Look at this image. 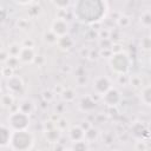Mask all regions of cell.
<instances>
[{
	"instance_id": "6da1fadb",
	"label": "cell",
	"mask_w": 151,
	"mask_h": 151,
	"mask_svg": "<svg viewBox=\"0 0 151 151\" xmlns=\"http://www.w3.org/2000/svg\"><path fill=\"white\" fill-rule=\"evenodd\" d=\"M106 6L103 0H77L74 15L81 24H94L105 15Z\"/></svg>"
},
{
	"instance_id": "7a4b0ae2",
	"label": "cell",
	"mask_w": 151,
	"mask_h": 151,
	"mask_svg": "<svg viewBox=\"0 0 151 151\" xmlns=\"http://www.w3.org/2000/svg\"><path fill=\"white\" fill-rule=\"evenodd\" d=\"M34 137L31 132L26 130H14L12 131L11 139H9V146L12 150L17 151H25L33 147Z\"/></svg>"
},
{
	"instance_id": "3957f363",
	"label": "cell",
	"mask_w": 151,
	"mask_h": 151,
	"mask_svg": "<svg viewBox=\"0 0 151 151\" xmlns=\"http://www.w3.org/2000/svg\"><path fill=\"white\" fill-rule=\"evenodd\" d=\"M110 66L113 72L123 76L130 68V59L123 52H116L110 58Z\"/></svg>"
},
{
	"instance_id": "277c9868",
	"label": "cell",
	"mask_w": 151,
	"mask_h": 151,
	"mask_svg": "<svg viewBox=\"0 0 151 151\" xmlns=\"http://www.w3.org/2000/svg\"><path fill=\"white\" fill-rule=\"evenodd\" d=\"M7 122H8V127L12 131L26 130L29 126V114L18 110V111H15L8 116Z\"/></svg>"
},
{
	"instance_id": "5b68a950",
	"label": "cell",
	"mask_w": 151,
	"mask_h": 151,
	"mask_svg": "<svg viewBox=\"0 0 151 151\" xmlns=\"http://www.w3.org/2000/svg\"><path fill=\"white\" fill-rule=\"evenodd\" d=\"M6 87L9 91V93L18 94V93H21L24 90V81L19 76L12 74L6 80Z\"/></svg>"
},
{
	"instance_id": "8992f818",
	"label": "cell",
	"mask_w": 151,
	"mask_h": 151,
	"mask_svg": "<svg viewBox=\"0 0 151 151\" xmlns=\"http://www.w3.org/2000/svg\"><path fill=\"white\" fill-rule=\"evenodd\" d=\"M122 97H120V93L117 88H109L104 94H103V101L107 105V106H116L119 101H120Z\"/></svg>"
},
{
	"instance_id": "52a82bcc",
	"label": "cell",
	"mask_w": 151,
	"mask_h": 151,
	"mask_svg": "<svg viewBox=\"0 0 151 151\" xmlns=\"http://www.w3.org/2000/svg\"><path fill=\"white\" fill-rule=\"evenodd\" d=\"M51 31L58 37H64L67 34L68 32V25L66 22V20L61 19V18H57L53 22H52V26H51Z\"/></svg>"
},
{
	"instance_id": "ba28073f",
	"label": "cell",
	"mask_w": 151,
	"mask_h": 151,
	"mask_svg": "<svg viewBox=\"0 0 151 151\" xmlns=\"http://www.w3.org/2000/svg\"><path fill=\"white\" fill-rule=\"evenodd\" d=\"M35 53L33 47H27V46H21V50L18 54V59L22 64H31L34 61Z\"/></svg>"
},
{
	"instance_id": "9c48e42d",
	"label": "cell",
	"mask_w": 151,
	"mask_h": 151,
	"mask_svg": "<svg viewBox=\"0 0 151 151\" xmlns=\"http://www.w3.org/2000/svg\"><path fill=\"white\" fill-rule=\"evenodd\" d=\"M111 87V81L107 77H98L93 81V88L98 94H104Z\"/></svg>"
},
{
	"instance_id": "30bf717a",
	"label": "cell",
	"mask_w": 151,
	"mask_h": 151,
	"mask_svg": "<svg viewBox=\"0 0 151 151\" xmlns=\"http://www.w3.org/2000/svg\"><path fill=\"white\" fill-rule=\"evenodd\" d=\"M12 130L6 125H0V147L7 146L9 144Z\"/></svg>"
},
{
	"instance_id": "8fae6325",
	"label": "cell",
	"mask_w": 151,
	"mask_h": 151,
	"mask_svg": "<svg viewBox=\"0 0 151 151\" xmlns=\"http://www.w3.org/2000/svg\"><path fill=\"white\" fill-rule=\"evenodd\" d=\"M84 129L81 126H73L70 130V138L73 142H78V140H83L84 138Z\"/></svg>"
},
{
	"instance_id": "7c38bea8",
	"label": "cell",
	"mask_w": 151,
	"mask_h": 151,
	"mask_svg": "<svg viewBox=\"0 0 151 151\" xmlns=\"http://www.w3.org/2000/svg\"><path fill=\"white\" fill-rule=\"evenodd\" d=\"M131 132L133 133L134 137L137 138H143V134H147V130L145 129V126L140 123H136L132 127H131Z\"/></svg>"
},
{
	"instance_id": "4fadbf2b",
	"label": "cell",
	"mask_w": 151,
	"mask_h": 151,
	"mask_svg": "<svg viewBox=\"0 0 151 151\" xmlns=\"http://www.w3.org/2000/svg\"><path fill=\"white\" fill-rule=\"evenodd\" d=\"M58 45H59L61 48H64V50H68V48H71V47L73 46V40H72L71 37H68V35L66 34V35H64V37L58 38Z\"/></svg>"
},
{
	"instance_id": "5bb4252c",
	"label": "cell",
	"mask_w": 151,
	"mask_h": 151,
	"mask_svg": "<svg viewBox=\"0 0 151 151\" xmlns=\"http://www.w3.org/2000/svg\"><path fill=\"white\" fill-rule=\"evenodd\" d=\"M46 138H47V140H50L52 143H55L60 138V131L57 127L50 129V130L46 131Z\"/></svg>"
},
{
	"instance_id": "9a60e30c",
	"label": "cell",
	"mask_w": 151,
	"mask_h": 151,
	"mask_svg": "<svg viewBox=\"0 0 151 151\" xmlns=\"http://www.w3.org/2000/svg\"><path fill=\"white\" fill-rule=\"evenodd\" d=\"M80 106H81L83 110L88 111V110H92V109L96 106V103H94L90 97H85V98H83V100H81V103H80Z\"/></svg>"
},
{
	"instance_id": "2e32d148",
	"label": "cell",
	"mask_w": 151,
	"mask_h": 151,
	"mask_svg": "<svg viewBox=\"0 0 151 151\" xmlns=\"http://www.w3.org/2000/svg\"><path fill=\"white\" fill-rule=\"evenodd\" d=\"M19 110H20V111H22V112H25V113H27V114H31V113H32V111H33V104H32V101H31V100H28V99H26V100L21 101Z\"/></svg>"
},
{
	"instance_id": "e0dca14e",
	"label": "cell",
	"mask_w": 151,
	"mask_h": 151,
	"mask_svg": "<svg viewBox=\"0 0 151 151\" xmlns=\"http://www.w3.org/2000/svg\"><path fill=\"white\" fill-rule=\"evenodd\" d=\"M13 101H14V98H13L12 93H7V94H4L1 97V105L4 107H11Z\"/></svg>"
},
{
	"instance_id": "ac0fdd59",
	"label": "cell",
	"mask_w": 151,
	"mask_h": 151,
	"mask_svg": "<svg viewBox=\"0 0 151 151\" xmlns=\"http://www.w3.org/2000/svg\"><path fill=\"white\" fill-rule=\"evenodd\" d=\"M97 137H98V131L94 127H88L84 132V138H86L87 140H94Z\"/></svg>"
},
{
	"instance_id": "d6986e66",
	"label": "cell",
	"mask_w": 151,
	"mask_h": 151,
	"mask_svg": "<svg viewBox=\"0 0 151 151\" xmlns=\"http://www.w3.org/2000/svg\"><path fill=\"white\" fill-rule=\"evenodd\" d=\"M44 40H45L47 44H57V42H58V37L50 29L48 32H45V34H44Z\"/></svg>"
},
{
	"instance_id": "ffe728a7",
	"label": "cell",
	"mask_w": 151,
	"mask_h": 151,
	"mask_svg": "<svg viewBox=\"0 0 151 151\" xmlns=\"http://www.w3.org/2000/svg\"><path fill=\"white\" fill-rule=\"evenodd\" d=\"M20 50H21V46L19 44H12L9 46V50H8V55H11V57H18Z\"/></svg>"
},
{
	"instance_id": "44dd1931",
	"label": "cell",
	"mask_w": 151,
	"mask_h": 151,
	"mask_svg": "<svg viewBox=\"0 0 151 151\" xmlns=\"http://www.w3.org/2000/svg\"><path fill=\"white\" fill-rule=\"evenodd\" d=\"M142 100H143L144 104L150 105V100H151V98H150V86H146L142 91Z\"/></svg>"
},
{
	"instance_id": "7402d4cb",
	"label": "cell",
	"mask_w": 151,
	"mask_h": 151,
	"mask_svg": "<svg viewBox=\"0 0 151 151\" xmlns=\"http://www.w3.org/2000/svg\"><path fill=\"white\" fill-rule=\"evenodd\" d=\"M52 2L59 9H65L70 5V0H52Z\"/></svg>"
},
{
	"instance_id": "603a6c76",
	"label": "cell",
	"mask_w": 151,
	"mask_h": 151,
	"mask_svg": "<svg viewBox=\"0 0 151 151\" xmlns=\"http://www.w3.org/2000/svg\"><path fill=\"white\" fill-rule=\"evenodd\" d=\"M74 97H76V94H74L73 90H71V88H67V90H65V91L63 92V98H64L66 101L72 100Z\"/></svg>"
},
{
	"instance_id": "cb8c5ba5",
	"label": "cell",
	"mask_w": 151,
	"mask_h": 151,
	"mask_svg": "<svg viewBox=\"0 0 151 151\" xmlns=\"http://www.w3.org/2000/svg\"><path fill=\"white\" fill-rule=\"evenodd\" d=\"M74 143H76V144L72 146V149L76 150V151H84V150L87 149V145L85 144V142L78 140V142H74Z\"/></svg>"
},
{
	"instance_id": "d4e9b609",
	"label": "cell",
	"mask_w": 151,
	"mask_h": 151,
	"mask_svg": "<svg viewBox=\"0 0 151 151\" xmlns=\"http://www.w3.org/2000/svg\"><path fill=\"white\" fill-rule=\"evenodd\" d=\"M142 24H143L144 26H146V27L150 26V24H151V18H150V13H149V12L144 13V15L142 17Z\"/></svg>"
},
{
	"instance_id": "484cf974",
	"label": "cell",
	"mask_w": 151,
	"mask_h": 151,
	"mask_svg": "<svg viewBox=\"0 0 151 151\" xmlns=\"http://www.w3.org/2000/svg\"><path fill=\"white\" fill-rule=\"evenodd\" d=\"M1 74L8 78L13 74V68L9 67V66H4V67H1Z\"/></svg>"
},
{
	"instance_id": "4316f807",
	"label": "cell",
	"mask_w": 151,
	"mask_h": 151,
	"mask_svg": "<svg viewBox=\"0 0 151 151\" xmlns=\"http://www.w3.org/2000/svg\"><path fill=\"white\" fill-rule=\"evenodd\" d=\"M142 47L145 51H149L150 50V39H149V37H146V38H144L142 40Z\"/></svg>"
},
{
	"instance_id": "83f0119b",
	"label": "cell",
	"mask_w": 151,
	"mask_h": 151,
	"mask_svg": "<svg viewBox=\"0 0 151 151\" xmlns=\"http://www.w3.org/2000/svg\"><path fill=\"white\" fill-rule=\"evenodd\" d=\"M6 17H7V12H6V11H5L2 7H0V24L5 21Z\"/></svg>"
},
{
	"instance_id": "f1b7e54d",
	"label": "cell",
	"mask_w": 151,
	"mask_h": 151,
	"mask_svg": "<svg viewBox=\"0 0 151 151\" xmlns=\"http://www.w3.org/2000/svg\"><path fill=\"white\" fill-rule=\"evenodd\" d=\"M44 98L47 99V100H51V99L53 98L52 92H51V91H45V92H44Z\"/></svg>"
},
{
	"instance_id": "f546056e",
	"label": "cell",
	"mask_w": 151,
	"mask_h": 151,
	"mask_svg": "<svg viewBox=\"0 0 151 151\" xmlns=\"http://www.w3.org/2000/svg\"><path fill=\"white\" fill-rule=\"evenodd\" d=\"M18 4H20V5H28V4H31L32 2V0H15Z\"/></svg>"
},
{
	"instance_id": "4dcf8cb0",
	"label": "cell",
	"mask_w": 151,
	"mask_h": 151,
	"mask_svg": "<svg viewBox=\"0 0 151 151\" xmlns=\"http://www.w3.org/2000/svg\"><path fill=\"white\" fill-rule=\"evenodd\" d=\"M1 50H2V42L0 41V51H1Z\"/></svg>"
},
{
	"instance_id": "1f68e13d",
	"label": "cell",
	"mask_w": 151,
	"mask_h": 151,
	"mask_svg": "<svg viewBox=\"0 0 151 151\" xmlns=\"http://www.w3.org/2000/svg\"><path fill=\"white\" fill-rule=\"evenodd\" d=\"M1 76H2V74H1V67H0V77H1Z\"/></svg>"
},
{
	"instance_id": "d6a6232c",
	"label": "cell",
	"mask_w": 151,
	"mask_h": 151,
	"mask_svg": "<svg viewBox=\"0 0 151 151\" xmlns=\"http://www.w3.org/2000/svg\"><path fill=\"white\" fill-rule=\"evenodd\" d=\"M0 92H1V85H0Z\"/></svg>"
}]
</instances>
